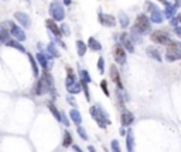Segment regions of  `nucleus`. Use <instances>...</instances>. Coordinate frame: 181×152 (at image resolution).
<instances>
[{"label":"nucleus","instance_id":"obj_1","mask_svg":"<svg viewBox=\"0 0 181 152\" xmlns=\"http://www.w3.org/2000/svg\"><path fill=\"white\" fill-rule=\"evenodd\" d=\"M136 28L139 31H141V33H146L149 30V20L146 16L141 14L137 17V20H136Z\"/></svg>","mask_w":181,"mask_h":152},{"label":"nucleus","instance_id":"obj_2","mask_svg":"<svg viewBox=\"0 0 181 152\" xmlns=\"http://www.w3.org/2000/svg\"><path fill=\"white\" fill-rule=\"evenodd\" d=\"M151 40H153L154 42H157V44H166V45L170 42L169 37L164 35V34L160 33V31H154V33L151 34Z\"/></svg>","mask_w":181,"mask_h":152},{"label":"nucleus","instance_id":"obj_3","mask_svg":"<svg viewBox=\"0 0 181 152\" xmlns=\"http://www.w3.org/2000/svg\"><path fill=\"white\" fill-rule=\"evenodd\" d=\"M111 76H112V80L116 83L117 87H122V82H120V78H119V72H117L116 66H111Z\"/></svg>","mask_w":181,"mask_h":152},{"label":"nucleus","instance_id":"obj_4","mask_svg":"<svg viewBox=\"0 0 181 152\" xmlns=\"http://www.w3.org/2000/svg\"><path fill=\"white\" fill-rule=\"evenodd\" d=\"M115 58L120 59V62L125 61V54H123L122 47H116V48H115Z\"/></svg>","mask_w":181,"mask_h":152},{"label":"nucleus","instance_id":"obj_5","mask_svg":"<svg viewBox=\"0 0 181 152\" xmlns=\"http://www.w3.org/2000/svg\"><path fill=\"white\" fill-rule=\"evenodd\" d=\"M122 38H123V40H125V45H126V48L129 49V51H132V49H133V47H132V44H130L129 41H127V35H126V34H123V35H122Z\"/></svg>","mask_w":181,"mask_h":152},{"label":"nucleus","instance_id":"obj_6","mask_svg":"<svg viewBox=\"0 0 181 152\" xmlns=\"http://www.w3.org/2000/svg\"><path fill=\"white\" fill-rule=\"evenodd\" d=\"M122 120H123L125 124H130V123H132V116H129V114H123Z\"/></svg>","mask_w":181,"mask_h":152},{"label":"nucleus","instance_id":"obj_7","mask_svg":"<svg viewBox=\"0 0 181 152\" xmlns=\"http://www.w3.org/2000/svg\"><path fill=\"white\" fill-rule=\"evenodd\" d=\"M69 144H71V137H69V134L67 132V134H65V144H64V145H69Z\"/></svg>","mask_w":181,"mask_h":152}]
</instances>
